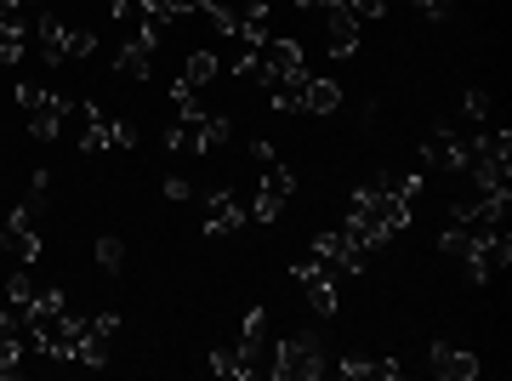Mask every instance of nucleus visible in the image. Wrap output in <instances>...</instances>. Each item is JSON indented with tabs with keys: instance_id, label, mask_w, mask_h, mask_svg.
Here are the masks:
<instances>
[{
	"instance_id": "15",
	"label": "nucleus",
	"mask_w": 512,
	"mask_h": 381,
	"mask_svg": "<svg viewBox=\"0 0 512 381\" xmlns=\"http://www.w3.org/2000/svg\"><path fill=\"white\" fill-rule=\"evenodd\" d=\"M427 364H433V376H444V381H473L478 376V359L467 347H450V342L427 347Z\"/></svg>"
},
{
	"instance_id": "20",
	"label": "nucleus",
	"mask_w": 512,
	"mask_h": 381,
	"mask_svg": "<svg viewBox=\"0 0 512 381\" xmlns=\"http://www.w3.org/2000/svg\"><path fill=\"white\" fill-rule=\"evenodd\" d=\"M40 52H46V69L63 63V23L57 18H40Z\"/></svg>"
},
{
	"instance_id": "23",
	"label": "nucleus",
	"mask_w": 512,
	"mask_h": 381,
	"mask_svg": "<svg viewBox=\"0 0 512 381\" xmlns=\"http://www.w3.org/2000/svg\"><path fill=\"white\" fill-rule=\"evenodd\" d=\"M0 63H23V29L0 23Z\"/></svg>"
},
{
	"instance_id": "9",
	"label": "nucleus",
	"mask_w": 512,
	"mask_h": 381,
	"mask_svg": "<svg viewBox=\"0 0 512 381\" xmlns=\"http://www.w3.org/2000/svg\"><path fill=\"white\" fill-rule=\"evenodd\" d=\"M421 165L461 177V171H467V137H456L450 126H433L427 137H421Z\"/></svg>"
},
{
	"instance_id": "22",
	"label": "nucleus",
	"mask_w": 512,
	"mask_h": 381,
	"mask_svg": "<svg viewBox=\"0 0 512 381\" xmlns=\"http://www.w3.org/2000/svg\"><path fill=\"white\" fill-rule=\"evenodd\" d=\"M211 370H217V376H234V381H251V370L239 364L234 347H217V353H211Z\"/></svg>"
},
{
	"instance_id": "13",
	"label": "nucleus",
	"mask_w": 512,
	"mask_h": 381,
	"mask_svg": "<svg viewBox=\"0 0 512 381\" xmlns=\"http://www.w3.org/2000/svg\"><path fill=\"white\" fill-rule=\"evenodd\" d=\"M262 63H268V86H285V80H308V63H302V46L296 40H262Z\"/></svg>"
},
{
	"instance_id": "16",
	"label": "nucleus",
	"mask_w": 512,
	"mask_h": 381,
	"mask_svg": "<svg viewBox=\"0 0 512 381\" xmlns=\"http://www.w3.org/2000/svg\"><path fill=\"white\" fill-rule=\"evenodd\" d=\"M239 222H245V205L228 194V188H217L211 200H205V234L211 239H222V234H234Z\"/></svg>"
},
{
	"instance_id": "4",
	"label": "nucleus",
	"mask_w": 512,
	"mask_h": 381,
	"mask_svg": "<svg viewBox=\"0 0 512 381\" xmlns=\"http://www.w3.org/2000/svg\"><path fill=\"white\" fill-rule=\"evenodd\" d=\"M228 143V114H183V126L165 131V148L171 154H211V148Z\"/></svg>"
},
{
	"instance_id": "28",
	"label": "nucleus",
	"mask_w": 512,
	"mask_h": 381,
	"mask_svg": "<svg viewBox=\"0 0 512 381\" xmlns=\"http://www.w3.org/2000/svg\"><path fill=\"white\" fill-rule=\"evenodd\" d=\"M165 200H188V182L183 177H165Z\"/></svg>"
},
{
	"instance_id": "12",
	"label": "nucleus",
	"mask_w": 512,
	"mask_h": 381,
	"mask_svg": "<svg viewBox=\"0 0 512 381\" xmlns=\"http://www.w3.org/2000/svg\"><path fill=\"white\" fill-rule=\"evenodd\" d=\"M296 273V285H302V296H308V308L319 313V319H330L336 313V268H325L319 256L313 262H302V268H291Z\"/></svg>"
},
{
	"instance_id": "3",
	"label": "nucleus",
	"mask_w": 512,
	"mask_h": 381,
	"mask_svg": "<svg viewBox=\"0 0 512 381\" xmlns=\"http://www.w3.org/2000/svg\"><path fill=\"white\" fill-rule=\"evenodd\" d=\"M461 262H467V279H473V285H484V279H495V273H507V262H512L507 228H467V239H461Z\"/></svg>"
},
{
	"instance_id": "24",
	"label": "nucleus",
	"mask_w": 512,
	"mask_h": 381,
	"mask_svg": "<svg viewBox=\"0 0 512 381\" xmlns=\"http://www.w3.org/2000/svg\"><path fill=\"white\" fill-rule=\"evenodd\" d=\"M461 114L484 126V120H490V97H484V91H467V97H461Z\"/></svg>"
},
{
	"instance_id": "27",
	"label": "nucleus",
	"mask_w": 512,
	"mask_h": 381,
	"mask_svg": "<svg viewBox=\"0 0 512 381\" xmlns=\"http://www.w3.org/2000/svg\"><path fill=\"white\" fill-rule=\"evenodd\" d=\"M370 376H382V381H399V376H404V364H399V359H376V370H370Z\"/></svg>"
},
{
	"instance_id": "5",
	"label": "nucleus",
	"mask_w": 512,
	"mask_h": 381,
	"mask_svg": "<svg viewBox=\"0 0 512 381\" xmlns=\"http://www.w3.org/2000/svg\"><path fill=\"white\" fill-rule=\"evenodd\" d=\"M18 103H23V120H29V131L35 137H63V126H69L74 103L69 97H57V91H40V86H18Z\"/></svg>"
},
{
	"instance_id": "19",
	"label": "nucleus",
	"mask_w": 512,
	"mask_h": 381,
	"mask_svg": "<svg viewBox=\"0 0 512 381\" xmlns=\"http://www.w3.org/2000/svg\"><path fill=\"white\" fill-rule=\"evenodd\" d=\"M217 69H222L217 52H205V46H200V52H188V57H183V74H177V80L200 91V86H211V80H217Z\"/></svg>"
},
{
	"instance_id": "21",
	"label": "nucleus",
	"mask_w": 512,
	"mask_h": 381,
	"mask_svg": "<svg viewBox=\"0 0 512 381\" xmlns=\"http://www.w3.org/2000/svg\"><path fill=\"white\" fill-rule=\"evenodd\" d=\"M120 262H126V239H120V234H103V239H97V268H103V273H120Z\"/></svg>"
},
{
	"instance_id": "18",
	"label": "nucleus",
	"mask_w": 512,
	"mask_h": 381,
	"mask_svg": "<svg viewBox=\"0 0 512 381\" xmlns=\"http://www.w3.org/2000/svg\"><path fill=\"white\" fill-rule=\"evenodd\" d=\"M336 109H342V86H336V80H308L302 114H336Z\"/></svg>"
},
{
	"instance_id": "29",
	"label": "nucleus",
	"mask_w": 512,
	"mask_h": 381,
	"mask_svg": "<svg viewBox=\"0 0 512 381\" xmlns=\"http://www.w3.org/2000/svg\"><path fill=\"white\" fill-rule=\"evenodd\" d=\"M251 154H256V165H274V143H262V137L251 143Z\"/></svg>"
},
{
	"instance_id": "17",
	"label": "nucleus",
	"mask_w": 512,
	"mask_h": 381,
	"mask_svg": "<svg viewBox=\"0 0 512 381\" xmlns=\"http://www.w3.org/2000/svg\"><path fill=\"white\" fill-rule=\"evenodd\" d=\"M148 69H154V40L148 35L126 40V46L114 52V74H120V80H148Z\"/></svg>"
},
{
	"instance_id": "25",
	"label": "nucleus",
	"mask_w": 512,
	"mask_h": 381,
	"mask_svg": "<svg viewBox=\"0 0 512 381\" xmlns=\"http://www.w3.org/2000/svg\"><path fill=\"white\" fill-rule=\"evenodd\" d=\"M336 370H342V376H348V381H365L370 370H376V359H365V353H348V359L336 364Z\"/></svg>"
},
{
	"instance_id": "8",
	"label": "nucleus",
	"mask_w": 512,
	"mask_h": 381,
	"mask_svg": "<svg viewBox=\"0 0 512 381\" xmlns=\"http://www.w3.org/2000/svg\"><path fill=\"white\" fill-rule=\"evenodd\" d=\"M313 256L336 273H365V262H370V251L348 234V228H325V234L313 239Z\"/></svg>"
},
{
	"instance_id": "30",
	"label": "nucleus",
	"mask_w": 512,
	"mask_h": 381,
	"mask_svg": "<svg viewBox=\"0 0 512 381\" xmlns=\"http://www.w3.org/2000/svg\"><path fill=\"white\" fill-rule=\"evenodd\" d=\"M29 6H35V0H29Z\"/></svg>"
},
{
	"instance_id": "26",
	"label": "nucleus",
	"mask_w": 512,
	"mask_h": 381,
	"mask_svg": "<svg viewBox=\"0 0 512 381\" xmlns=\"http://www.w3.org/2000/svg\"><path fill=\"white\" fill-rule=\"evenodd\" d=\"M410 6H416L421 18H444L450 12V0H410Z\"/></svg>"
},
{
	"instance_id": "2",
	"label": "nucleus",
	"mask_w": 512,
	"mask_h": 381,
	"mask_svg": "<svg viewBox=\"0 0 512 381\" xmlns=\"http://www.w3.org/2000/svg\"><path fill=\"white\" fill-rule=\"evenodd\" d=\"M319 370H325V342H319L313 330L285 336V342L268 353V376L274 381H319Z\"/></svg>"
},
{
	"instance_id": "11",
	"label": "nucleus",
	"mask_w": 512,
	"mask_h": 381,
	"mask_svg": "<svg viewBox=\"0 0 512 381\" xmlns=\"http://www.w3.org/2000/svg\"><path fill=\"white\" fill-rule=\"evenodd\" d=\"M0 256H12V262H35L40 256V234H35V211L29 205H18L0 222Z\"/></svg>"
},
{
	"instance_id": "10",
	"label": "nucleus",
	"mask_w": 512,
	"mask_h": 381,
	"mask_svg": "<svg viewBox=\"0 0 512 381\" xmlns=\"http://www.w3.org/2000/svg\"><path fill=\"white\" fill-rule=\"evenodd\" d=\"M507 205H512V194H484V188H478L473 200L450 205V222H456V228H501V222H507Z\"/></svg>"
},
{
	"instance_id": "7",
	"label": "nucleus",
	"mask_w": 512,
	"mask_h": 381,
	"mask_svg": "<svg viewBox=\"0 0 512 381\" xmlns=\"http://www.w3.org/2000/svg\"><path fill=\"white\" fill-rule=\"evenodd\" d=\"M80 120H86V137H80L86 154H109V148H131V143H137V131H131L126 120H109L97 103H80Z\"/></svg>"
},
{
	"instance_id": "14",
	"label": "nucleus",
	"mask_w": 512,
	"mask_h": 381,
	"mask_svg": "<svg viewBox=\"0 0 512 381\" xmlns=\"http://www.w3.org/2000/svg\"><path fill=\"white\" fill-rule=\"evenodd\" d=\"M234 353H239V364H245L251 376H262V370H268V313H262V308L245 313V330H239Z\"/></svg>"
},
{
	"instance_id": "1",
	"label": "nucleus",
	"mask_w": 512,
	"mask_h": 381,
	"mask_svg": "<svg viewBox=\"0 0 512 381\" xmlns=\"http://www.w3.org/2000/svg\"><path fill=\"white\" fill-rule=\"evenodd\" d=\"M421 194V177L410 171V177H382L376 188H359L353 194V205H348V228L365 251H382L387 239L399 234L404 222H410V200Z\"/></svg>"
},
{
	"instance_id": "6",
	"label": "nucleus",
	"mask_w": 512,
	"mask_h": 381,
	"mask_svg": "<svg viewBox=\"0 0 512 381\" xmlns=\"http://www.w3.org/2000/svg\"><path fill=\"white\" fill-rule=\"evenodd\" d=\"M291 194H296V171L291 165H262V182H256V205H251V217L256 222H274L285 205H291Z\"/></svg>"
}]
</instances>
